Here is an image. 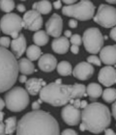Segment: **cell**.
Returning a JSON list of instances; mask_svg holds the SVG:
<instances>
[{"label": "cell", "mask_w": 116, "mask_h": 135, "mask_svg": "<svg viewBox=\"0 0 116 135\" xmlns=\"http://www.w3.org/2000/svg\"><path fill=\"white\" fill-rule=\"evenodd\" d=\"M17 135H60L59 124L49 112L32 110L17 122Z\"/></svg>", "instance_id": "obj_1"}, {"label": "cell", "mask_w": 116, "mask_h": 135, "mask_svg": "<svg viewBox=\"0 0 116 135\" xmlns=\"http://www.w3.org/2000/svg\"><path fill=\"white\" fill-rule=\"evenodd\" d=\"M40 99L54 107L65 106L74 99H79L86 96V87L80 83L58 84L50 82L40 92Z\"/></svg>", "instance_id": "obj_2"}, {"label": "cell", "mask_w": 116, "mask_h": 135, "mask_svg": "<svg viewBox=\"0 0 116 135\" xmlns=\"http://www.w3.org/2000/svg\"><path fill=\"white\" fill-rule=\"evenodd\" d=\"M111 113L108 106L101 102H92L81 111L80 131L88 130L99 134L108 129L110 126Z\"/></svg>", "instance_id": "obj_3"}, {"label": "cell", "mask_w": 116, "mask_h": 135, "mask_svg": "<svg viewBox=\"0 0 116 135\" xmlns=\"http://www.w3.org/2000/svg\"><path fill=\"white\" fill-rule=\"evenodd\" d=\"M18 61L12 51L0 46V94L11 90L18 76Z\"/></svg>", "instance_id": "obj_4"}, {"label": "cell", "mask_w": 116, "mask_h": 135, "mask_svg": "<svg viewBox=\"0 0 116 135\" xmlns=\"http://www.w3.org/2000/svg\"><path fill=\"white\" fill-rule=\"evenodd\" d=\"M96 7L89 0H81L74 5L64 6L62 8V14L66 17H73L76 20H89L95 16Z\"/></svg>", "instance_id": "obj_5"}, {"label": "cell", "mask_w": 116, "mask_h": 135, "mask_svg": "<svg viewBox=\"0 0 116 135\" xmlns=\"http://www.w3.org/2000/svg\"><path fill=\"white\" fill-rule=\"evenodd\" d=\"M5 105L12 112H20L28 106L30 99L27 91L22 87H14L5 94Z\"/></svg>", "instance_id": "obj_6"}, {"label": "cell", "mask_w": 116, "mask_h": 135, "mask_svg": "<svg viewBox=\"0 0 116 135\" xmlns=\"http://www.w3.org/2000/svg\"><path fill=\"white\" fill-rule=\"evenodd\" d=\"M81 38L82 44L87 52L91 53L92 55L100 53L104 45V36L99 28L90 27L86 29Z\"/></svg>", "instance_id": "obj_7"}, {"label": "cell", "mask_w": 116, "mask_h": 135, "mask_svg": "<svg viewBox=\"0 0 116 135\" xmlns=\"http://www.w3.org/2000/svg\"><path fill=\"white\" fill-rule=\"evenodd\" d=\"M23 28L22 18L17 14L10 13L4 15L0 20V29L6 35L11 36L14 39H17L20 31Z\"/></svg>", "instance_id": "obj_8"}, {"label": "cell", "mask_w": 116, "mask_h": 135, "mask_svg": "<svg viewBox=\"0 0 116 135\" xmlns=\"http://www.w3.org/2000/svg\"><path fill=\"white\" fill-rule=\"evenodd\" d=\"M93 20L105 28H113L116 26V8L108 4H101Z\"/></svg>", "instance_id": "obj_9"}, {"label": "cell", "mask_w": 116, "mask_h": 135, "mask_svg": "<svg viewBox=\"0 0 116 135\" xmlns=\"http://www.w3.org/2000/svg\"><path fill=\"white\" fill-rule=\"evenodd\" d=\"M62 108L61 117L64 123L69 126H77L81 121V110H80V99H74Z\"/></svg>", "instance_id": "obj_10"}, {"label": "cell", "mask_w": 116, "mask_h": 135, "mask_svg": "<svg viewBox=\"0 0 116 135\" xmlns=\"http://www.w3.org/2000/svg\"><path fill=\"white\" fill-rule=\"evenodd\" d=\"M43 20L42 15L34 10H30L24 13V16L22 17L23 28L28 29L30 31H39L43 27Z\"/></svg>", "instance_id": "obj_11"}, {"label": "cell", "mask_w": 116, "mask_h": 135, "mask_svg": "<svg viewBox=\"0 0 116 135\" xmlns=\"http://www.w3.org/2000/svg\"><path fill=\"white\" fill-rule=\"evenodd\" d=\"M63 29V20L58 14H53L45 22V32L48 36L55 39L61 37Z\"/></svg>", "instance_id": "obj_12"}, {"label": "cell", "mask_w": 116, "mask_h": 135, "mask_svg": "<svg viewBox=\"0 0 116 135\" xmlns=\"http://www.w3.org/2000/svg\"><path fill=\"white\" fill-rule=\"evenodd\" d=\"M98 80L105 87H110L116 83V69L111 66H105L99 71Z\"/></svg>", "instance_id": "obj_13"}, {"label": "cell", "mask_w": 116, "mask_h": 135, "mask_svg": "<svg viewBox=\"0 0 116 135\" xmlns=\"http://www.w3.org/2000/svg\"><path fill=\"white\" fill-rule=\"evenodd\" d=\"M94 68L87 62H80L78 63L73 70V75L78 80L85 81L90 79L94 74Z\"/></svg>", "instance_id": "obj_14"}, {"label": "cell", "mask_w": 116, "mask_h": 135, "mask_svg": "<svg viewBox=\"0 0 116 135\" xmlns=\"http://www.w3.org/2000/svg\"><path fill=\"white\" fill-rule=\"evenodd\" d=\"M38 66L40 70L45 73H51L57 67V59L50 53L43 54L38 60Z\"/></svg>", "instance_id": "obj_15"}, {"label": "cell", "mask_w": 116, "mask_h": 135, "mask_svg": "<svg viewBox=\"0 0 116 135\" xmlns=\"http://www.w3.org/2000/svg\"><path fill=\"white\" fill-rule=\"evenodd\" d=\"M100 60L108 66L116 64V45H109L100 51Z\"/></svg>", "instance_id": "obj_16"}, {"label": "cell", "mask_w": 116, "mask_h": 135, "mask_svg": "<svg viewBox=\"0 0 116 135\" xmlns=\"http://www.w3.org/2000/svg\"><path fill=\"white\" fill-rule=\"evenodd\" d=\"M11 48H12V53L14 54L16 58H20L22 56V54L26 52L27 49V45H26V39L25 36L23 34L20 33L17 39L12 40L11 42Z\"/></svg>", "instance_id": "obj_17"}, {"label": "cell", "mask_w": 116, "mask_h": 135, "mask_svg": "<svg viewBox=\"0 0 116 135\" xmlns=\"http://www.w3.org/2000/svg\"><path fill=\"white\" fill-rule=\"evenodd\" d=\"M47 83L42 78H30L25 83V90L31 96H37Z\"/></svg>", "instance_id": "obj_18"}, {"label": "cell", "mask_w": 116, "mask_h": 135, "mask_svg": "<svg viewBox=\"0 0 116 135\" xmlns=\"http://www.w3.org/2000/svg\"><path fill=\"white\" fill-rule=\"evenodd\" d=\"M51 48L57 54H66L70 48V41L66 37H59L52 41Z\"/></svg>", "instance_id": "obj_19"}, {"label": "cell", "mask_w": 116, "mask_h": 135, "mask_svg": "<svg viewBox=\"0 0 116 135\" xmlns=\"http://www.w3.org/2000/svg\"><path fill=\"white\" fill-rule=\"evenodd\" d=\"M86 95L89 97L90 100L95 101L103 95L102 86L98 83H95V82L89 83L88 86L86 87Z\"/></svg>", "instance_id": "obj_20"}, {"label": "cell", "mask_w": 116, "mask_h": 135, "mask_svg": "<svg viewBox=\"0 0 116 135\" xmlns=\"http://www.w3.org/2000/svg\"><path fill=\"white\" fill-rule=\"evenodd\" d=\"M52 3L48 0H41L37 1L32 5V10L38 12L41 15H48L50 14L51 10H52Z\"/></svg>", "instance_id": "obj_21"}, {"label": "cell", "mask_w": 116, "mask_h": 135, "mask_svg": "<svg viewBox=\"0 0 116 135\" xmlns=\"http://www.w3.org/2000/svg\"><path fill=\"white\" fill-rule=\"evenodd\" d=\"M18 70L22 73L23 75L26 74H32L33 73L36 71L33 62L27 58H21L18 61Z\"/></svg>", "instance_id": "obj_22"}, {"label": "cell", "mask_w": 116, "mask_h": 135, "mask_svg": "<svg viewBox=\"0 0 116 135\" xmlns=\"http://www.w3.org/2000/svg\"><path fill=\"white\" fill-rule=\"evenodd\" d=\"M32 40L36 45L38 46H44L49 41V37L48 33L44 30H39V31L35 32L34 35L32 36Z\"/></svg>", "instance_id": "obj_23"}, {"label": "cell", "mask_w": 116, "mask_h": 135, "mask_svg": "<svg viewBox=\"0 0 116 135\" xmlns=\"http://www.w3.org/2000/svg\"><path fill=\"white\" fill-rule=\"evenodd\" d=\"M25 53L26 56H27V59L30 60L31 62H33V61L39 60L41 58V56H42V49L38 45H31L27 47Z\"/></svg>", "instance_id": "obj_24"}, {"label": "cell", "mask_w": 116, "mask_h": 135, "mask_svg": "<svg viewBox=\"0 0 116 135\" xmlns=\"http://www.w3.org/2000/svg\"><path fill=\"white\" fill-rule=\"evenodd\" d=\"M57 73L62 76H69L73 74V67L68 61H61L57 64Z\"/></svg>", "instance_id": "obj_25"}, {"label": "cell", "mask_w": 116, "mask_h": 135, "mask_svg": "<svg viewBox=\"0 0 116 135\" xmlns=\"http://www.w3.org/2000/svg\"><path fill=\"white\" fill-rule=\"evenodd\" d=\"M5 129L7 135H13L15 131H17V120L16 117H9L5 120Z\"/></svg>", "instance_id": "obj_26"}, {"label": "cell", "mask_w": 116, "mask_h": 135, "mask_svg": "<svg viewBox=\"0 0 116 135\" xmlns=\"http://www.w3.org/2000/svg\"><path fill=\"white\" fill-rule=\"evenodd\" d=\"M103 99L108 103H113L116 100V89L114 88H108L105 91H103L102 95Z\"/></svg>", "instance_id": "obj_27"}, {"label": "cell", "mask_w": 116, "mask_h": 135, "mask_svg": "<svg viewBox=\"0 0 116 135\" xmlns=\"http://www.w3.org/2000/svg\"><path fill=\"white\" fill-rule=\"evenodd\" d=\"M15 2L13 0H0V10L6 14H10L15 9Z\"/></svg>", "instance_id": "obj_28"}, {"label": "cell", "mask_w": 116, "mask_h": 135, "mask_svg": "<svg viewBox=\"0 0 116 135\" xmlns=\"http://www.w3.org/2000/svg\"><path fill=\"white\" fill-rule=\"evenodd\" d=\"M86 62L89 63L90 65H95V66H101L102 65V61L100 60V58L98 56H96V55H90V56H88L87 58H86Z\"/></svg>", "instance_id": "obj_29"}, {"label": "cell", "mask_w": 116, "mask_h": 135, "mask_svg": "<svg viewBox=\"0 0 116 135\" xmlns=\"http://www.w3.org/2000/svg\"><path fill=\"white\" fill-rule=\"evenodd\" d=\"M70 42H71L72 45L79 46V45L82 44V38H81V36H80V35H78V34H74V35H73V36L70 38Z\"/></svg>", "instance_id": "obj_30"}, {"label": "cell", "mask_w": 116, "mask_h": 135, "mask_svg": "<svg viewBox=\"0 0 116 135\" xmlns=\"http://www.w3.org/2000/svg\"><path fill=\"white\" fill-rule=\"evenodd\" d=\"M11 39L9 37H1L0 38V46L3 48H7L11 45Z\"/></svg>", "instance_id": "obj_31"}, {"label": "cell", "mask_w": 116, "mask_h": 135, "mask_svg": "<svg viewBox=\"0 0 116 135\" xmlns=\"http://www.w3.org/2000/svg\"><path fill=\"white\" fill-rule=\"evenodd\" d=\"M60 135H78L76 130L72 129V128H66L62 131V133Z\"/></svg>", "instance_id": "obj_32"}, {"label": "cell", "mask_w": 116, "mask_h": 135, "mask_svg": "<svg viewBox=\"0 0 116 135\" xmlns=\"http://www.w3.org/2000/svg\"><path fill=\"white\" fill-rule=\"evenodd\" d=\"M77 25H78L77 20H74V18L71 20H69V26H70V28H77Z\"/></svg>", "instance_id": "obj_33"}, {"label": "cell", "mask_w": 116, "mask_h": 135, "mask_svg": "<svg viewBox=\"0 0 116 135\" xmlns=\"http://www.w3.org/2000/svg\"><path fill=\"white\" fill-rule=\"evenodd\" d=\"M109 36H110V38L113 40L114 42H116V26L110 30V32H109Z\"/></svg>", "instance_id": "obj_34"}, {"label": "cell", "mask_w": 116, "mask_h": 135, "mask_svg": "<svg viewBox=\"0 0 116 135\" xmlns=\"http://www.w3.org/2000/svg\"><path fill=\"white\" fill-rule=\"evenodd\" d=\"M71 51H72V53H73V54L77 55V54H78V52H79V46H77V45H72V46H71Z\"/></svg>", "instance_id": "obj_35"}, {"label": "cell", "mask_w": 116, "mask_h": 135, "mask_svg": "<svg viewBox=\"0 0 116 135\" xmlns=\"http://www.w3.org/2000/svg\"><path fill=\"white\" fill-rule=\"evenodd\" d=\"M52 7H53L54 9H56V10L60 9L62 7V1H54V2L52 3Z\"/></svg>", "instance_id": "obj_36"}, {"label": "cell", "mask_w": 116, "mask_h": 135, "mask_svg": "<svg viewBox=\"0 0 116 135\" xmlns=\"http://www.w3.org/2000/svg\"><path fill=\"white\" fill-rule=\"evenodd\" d=\"M17 10L20 12V13H25L26 12L25 6L23 5V4H18V5H17Z\"/></svg>", "instance_id": "obj_37"}, {"label": "cell", "mask_w": 116, "mask_h": 135, "mask_svg": "<svg viewBox=\"0 0 116 135\" xmlns=\"http://www.w3.org/2000/svg\"><path fill=\"white\" fill-rule=\"evenodd\" d=\"M0 135H6V129H5V124L0 123Z\"/></svg>", "instance_id": "obj_38"}, {"label": "cell", "mask_w": 116, "mask_h": 135, "mask_svg": "<svg viewBox=\"0 0 116 135\" xmlns=\"http://www.w3.org/2000/svg\"><path fill=\"white\" fill-rule=\"evenodd\" d=\"M40 102L39 101H34L33 103H32V109L33 111H36V110H40Z\"/></svg>", "instance_id": "obj_39"}, {"label": "cell", "mask_w": 116, "mask_h": 135, "mask_svg": "<svg viewBox=\"0 0 116 135\" xmlns=\"http://www.w3.org/2000/svg\"><path fill=\"white\" fill-rule=\"evenodd\" d=\"M111 112H112V116L116 120V100L112 103V107H111Z\"/></svg>", "instance_id": "obj_40"}, {"label": "cell", "mask_w": 116, "mask_h": 135, "mask_svg": "<svg viewBox=\"0 0 116 135\" xmlns=\"http://www.w3.org/2000/svg\"><path fill=\"white\" fill-rule=\"evenodd\" d=\"M62 3L66 4V6H71V5L76 4L77 1H75V0H64V1H62Z\"/></svg>", "instance_id": "obj_41"}, {"label": "cell", "mask_w": 116, "mask_h": 135, "mask_svg": "<svg viewBox=\"0 0 116 135\" xmlns=\"http://www.w3.org/2000/svg\"><path fill=\"white\" fill-rule=\"evenodd\" d=\"M18 80H20V83H24V84H25L26 81H27L28 79H27V76L23 75V74H22V75H20V77H18Z\"/></svg>", "instance_id": "obj_42"}, {"label": "cell", "mask_w": 116, "mask_h": 135, "mask_svg": "<svg viewBox=\"0 0 116 135\" xmlns=\"http://www.w3.org/2000/svg\"><path fill=\"white\" fill-rule=\"evenodd\" d=\"M105 135H116V133L114 132L112 129H109V128H108V129L105 131Z\"/></svg>", "instance_id": "obj_43"}, {"label": "cell", "mask_w": 116, "mask_h": 135, "mask_svg": "<svg viewBox=\"0 0 116 135\" xmlns=\"http://www.w3.org/2000/svg\"><path fill=\"white\" fill-rule=\"evenodd\" d=\"M5 101L3 100L2 98H0V112L2 111L3 109H4V107H5Z\"/></svg>", "instance_id": "obj_44"}, {"label": "cell", "mask_w": 116, "mask_h": 135, "mask_svg": "<svg viewBox=\"0 0 116 135\" xmlns=\"http://www.w3.org/2000/svg\"><path fill=\"white\" fill-rule=\"evenodd\" d=\"M72 36H73V34H72V32L70 31V30H66L65 33H64V37H66V38L68 39V38H71Z\"/></svg>", "instance_id": "obj_45"}, {"label": "cell", "mask_w": 116, "mask_h": 135, "mask_svg": "<svg viewBox=\"0 0 116 135\" xmlns=\"http://www.w3.org/2000/svg\"><path fill=\"white\" fill-rule=\"evenodd\" d=\"M87 105H88L87 102H86L85 100H83V101H81V103H80V108H83V109H84V108L87 106Z\"/></svg>", "instance_id": "obj_46"}, {"label": "cell", "mask_w": 116, "mask_h": 135, "mask_svg": "<svg viewBox=\"0 0 116 135\" xmlns=\"http://www.w3.org/2000/svg\"><path fill=\"white\" fill-rule=\"evenodd\" d=\"M4 115H5V114H4V113L1 111V112H0V123L3 121V119H4Z\"/></svg>", "instance_id": "obj_47"}, {"label": "cell", "mask_w": 116, "mask_h": 135, "mask_svg": "<svg viewBox=\"0 0 116 135\" xmlns=\"http://www.w3.org/2000/svg\"><path fill=\"white\" fill-rule=\"evenodd\" d=\"M108 4H112V5H114V4H116V1L115 0H109V1H108Z\"/></svg>", "instance_id": "obj_48"}, {"label": "cell", "mask_w": 116, "mask_h": 135, "mask_svg": "<svg viewBox=\"0 0 116 135\" xmlns=\"http://www.w3.org/2000/svg\"><path fill=\"white\" fill-rule=\"evenodd\" d=\"M55 82H56V83H58V84H61L62 80H61V79H57V80H55Z\"/></svg>", "instance_id": "obj_49"}, {"label": "cell", "mask_w": 116, "mask_h": 135, "mask_svg": "<svg viewBox=\"0 0 116 135\" xmlns=\"http://www.w3.org/2000/svg\"><path fill=\"white\" fill-rule=\"evenodd\" d=\"M0 31H1V29H0Z\"/></svg>", "instance_id": "obj_50"}]
</instances>
